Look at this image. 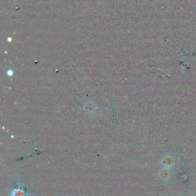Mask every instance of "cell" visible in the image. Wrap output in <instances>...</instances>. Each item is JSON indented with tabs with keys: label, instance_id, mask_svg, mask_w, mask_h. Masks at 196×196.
<instances>
[{
	"label": "cell",
	"instance_id": "obj_1",
	"mask_svg": "<svg viewBox=\"0 0 196 196\" xmlns=\"http://www.w3.org/2000/svg\"><path fill=\"white\" fill-rule=\"evenodd\" d=\"M163 164H164V166H166V168L171 167L173 165V159H172L170 156H166V157L164 158V159H163Z\"/></svg>",
	"mask_w": 196,
	"mask_h": 196
},
{
	"label": "cell",
	"instance_id": "obj_2",
	"mask_svg": "<svg viewBox=\"0 0 196 196\" xmlns=\"http://www.w3.org/2000/svg\"><path fill=\"white\" fill-rule=\"evenodd\" d=\"M12 196H25V192L22 191V189L15 188L12 192Z\"/></svg>",
	"mask_w": 196,
	"mask_h": 196
},
{
	"label": "cell",
	"instance_id": "obj_3",
	"mask_svg": "<svg viewBox=\"0 0 196 196\" xmlns=\"http://www.w3.org/2000/svg\"><path fill=\"white\" fill-rule=\"evenodd\" d=\"M161 177L164 179H168L169 178V173L167 170H163L161 172Z\"/></svg>",
	"mask_w": 196,
	"mask_h": 196
}]
</instances>
